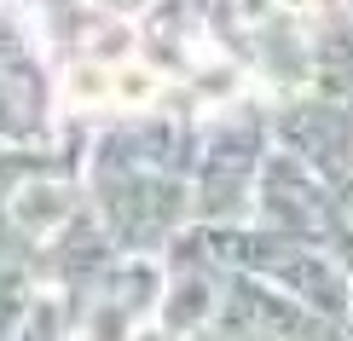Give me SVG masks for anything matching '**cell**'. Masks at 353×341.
<instances>
[{"mask_svg": "<svg viewBox=\"0 0 353 341\" xmlns=\"http://www.w3.org/2000/svg\"><path fill=\"white\" fill-rule=\"evenodd\" d=\"M290 6H319V0H290Z\"/></svg>", "mask_w": 353, "mask_h": 341, "instance_id": "obj_1", "label": "cell"}]
</instances>
